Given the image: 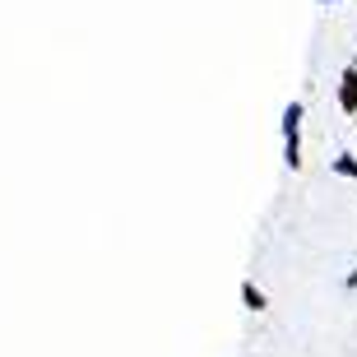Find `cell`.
I'll list each match as a JSON object with an SVG mask.
<instances>
[{"mask_svg":"<svg viewBox=\"0 0 357 357\" xmlns=\"http://www.w3.org/2000/svg\"><path fill=\"white\" fill-rule=\"evenodd\" d=\"M302 116H306V102L292 98L278 116V130H283V167L288 172H302Z\"/></svg>","mask_w":357,"mask_h":357,"instance_id":"6da1fadb","label":"cell"},{"mask_svg":"<svg viewBox=\"0 0 357 357\" xmlns=\"http://www.w3.org/2000/svg\"><path fill=\"white\" fill-rule=\"evenodd\" d=\"M339 112L357 116V56L344 66V75H339Z\"/></svg>","mask_w":357,"mask_h":357,"instance_id":"7a4b0ae2","label":"cell"},{"mask_svg":"<svg viewBox=\"0 0 357 357\" xmlns=\"http://www.w3.org/2000/svg\"><path fill=\"white\" fill-rule=\"evenodd\" d=\"M241 306H246V311H255V316H260V311H269V297L255 288V278H241Z\"/></svg>","mask_w":357,"mask_h":357,"instance_id":"3957f363","label":"cell"},{"mask_svg":"<svg viewBox=\"0 0 357 357\" xmlns=\"http://www.w3.org/2000/svg\"><path fill=\"white\" fill-rule=\"evenodd\" d=\"M330 172L344 176V181H357V153H334V158H330Z\"/></svg>","mask_w":357,"mask_h":357,"instance_id":"277c9868","label":"cell"},{"mask_svg":"<svg viewBox=\"0 0 357 357\" xmlns=\"http://www.w3.org/2000/svg\"><path fill=\"white\" fill-rule=\"evenodd\" d=\"M344 288H348V292H357V265L348 269V278H344Z\"/></svg>","mask_w":357,"mask_h":357,"instance_id":"5b68a950","label":"cell"},{"mask_svg":"<svg viewBox=\"0 0 357 357\" xmlns=\"http://www.w3.org/2000/svg\"><path fill=\"white\" fill-rule=\"evenodd\" d=\"M316 5H339V0H316Z\"/></svg>","mask_w":357,"mask_h":357,"instance_id":"8992f818","label":"cell"}]
</instances>
